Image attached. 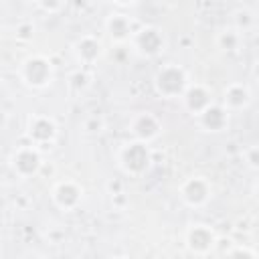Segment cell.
I'll list each match as a JSON object with an SVG mask.
<instances>
[{
    "mask_svg": "<svg viewBox=\"0 0 259 259\" xmlns=\"http://www.w3.org/2000/svg\"><path fill=\"white\" fill-rule=\"evenodd\" d=\"M117 162L125 174L142 176L152 164V152H150L148 142H142L136 138L132 142H125L117 152Z\"/></svg>",
    "mask_w": 259,
    "mask_h": 259,
    "instance_id": "obj_1",
    "label": "cell"
},
{
    "mask_svg": "<svg viewBox=\"0 0 259 259\" xmlns=\"http://www.w3.org/2000/svg\"><path fill=\"white\" fill-rule=\"evenodd\" d=\"M18 75L24 85L32 89H45L55 79V65L45 55H30L20 63Z\"/></svg>",
    "mask_w": 259,
    "mask_h": 259,
    "instance_id": "obj_2",
    "label": "cell"
},
{
    "mask_svg": "<svg viewBox=\"0 0 259 259\" xmlns=\"http://www.w3.org/2000/svg\"><path fill=\"white\" fill-rule=\"evenodd\" d=\"M188 75L182 67L168 63L164 67H160L154 75V89L158 95L172 99V97H182V93L188 87Z\"/></svg>",
    "mask_w": 259,
    "mask_h": 259,
    "instance_id": "obj_3",
    "label": "cell"
},
{
    "mask_svg": "<svg viewBox=\"0 0 259 259\" xmlns=\"http://www.w3.org/2000/svg\"><path fill=\"white\" fill-rule=\"evenodd\" d=\"M42 156H40V150L38 146H34L32 142L30 144H24V146H18L14 152H12V158H10V168L14 170V174L18 178H30V176H36L40 170H42Z\"/></svg>",
    "mask_w": 259,
    "mask_h": 259,
    "instance_id": "obj_4",
    "label": "cell"
},
{
    "mask_svg": "<svg viewBox=\"0 0 259 259\" xmlns=\"http://www.w3.org/2000/svg\"><path fill=\"white\" fill-rule=\"evenodd\" d=\"M180 198L188 206H202L212 196V184L206 176H190L178 188Z\"/></svg>",
    "mask_w": 259,
    "mask_h": 259,
    "instance_id": "obj_5",
    "label": "cell"
},
{
    "mask_svg": "<svg viewBox=\"0 0 259 259\" xmlns=\"http://www.w3.org/2000/svg\"><path fill=\"white\" fill-rule=\"evenodd\" d=\"M217 239L219 237L214 235V231L204 223L190 225L184 235V243H186L188 251L194 255H208L217 247Z\"/></svg>",
    "mask_w": 259,
    "mask_h": 259,
    "instance_id": "obj_6",
    "label": "cell"
},
{
    "mask_svg": "<svg viewBox=\"0 0 259 259\" xmlns=\"http://www.w3.org/2000/svg\"><path fill=\"white\" fill-rule=\"evenodd\" d=\"M26 136L38 148L40 146H49L57 138V123H55V119L51 115H45V113L30 115L28 123H26Z\"/></svg>",
    "mask_w": 259,
    "mask_h": 259,
    "instance_id": "obj_7",
    "label": "cell"
},
{
    "mask_svg": "<svg viewBox=\"0 0 259 259\" xmlns=\"http://www.w3.org/2000/svg\"><path fill=\"white\" fill-rule=\"evenodd\" d=\"M51 198L61 210H75L83 200V186L75 180H59L51 190Z\"/></svg>",
    "mask_w": 259,
    "mask_h": 259,
    "instance_id": "obj_8",
    "label": "cell"
},
{
    "mask_svg": "<svg viewBox=\"0 0 259 259\" xmlns=\"http://www.w3.org/2000/svg\"><path fill=\"white\" fill-rule=\"evenodd\" d=\"M134 49L144 57H156L164 49V34L156 26H142L132 34Z\"/></svg>",
    "mask_w": 259,
    "mask_h": 259,
    "instance_id": "obj_9",
    "label": "cell"
},
{
    "mask_svg": "<svg viewBox=\"0 0 259 259\" xmlns=\"http://www.w3.org/2000/svg\"><path fill=\"white\" fill-rule=\"evenodd\" d=\"M127 130L130 134L136 138V140H142V142H152L154 138H158V134L162 132V121L152 113V111H138L130 123H127Z\"/></svg>",
    "mask_w": 259,
    "mask_h": 259,
    "instance_id": "obj_10",
    "label": "cell"
},
{
    "mask_svg": "<svg viewBox=\"0 0 259 259\" xmlns=\"http://www.w3.org/2000/svg\"><path fill=\"white\" fill-rule=\"evenodd\" d=\"M182 103L192 115H198L212 103V93L202 83H190L186 87V91L182 93Z\"/></svg>",
    "mask_w": 259,
    "mask_h": 259,
    "instance_id": "obj_11",
    "label": "cell"
},
{
    "mask_svg": "<svg viewBox=\"0 0 259 259\" xmlns=\"http://www.w3.org/2000/svg\"><path fill=\"white\" fill-rule=\"evenodd\" d=\"M198 123L202 130L206 132H221L227 127L229 123V109L225 105H219V103H210L204 111H200L198 115Z\"/></svg>",
    "mask_w": 259,
    "mask_h": 259,
    "instance_id": "obj_12",
    "label": "cell"
},
{
    "mask_svg": "<svg viewBox=\"0 0 259 259\" xmlns=\"http://www.w3.org/2000/svg\"><path fill=\"white\" fill-rule=\"evenodd\" d=\"M105 30H107V34L111 36V40H115V42H125V40H130L132 34L136 32V30L132 28L130 16L119 14V12L107 16V20H105Z\"/></svg>",
    "mask_w": 259,
    "mask_h": 259,
    "instance_id": "obj_13",
    "label": "cell"
},
{
    "mask_svg": "<svg viewBox=\"0 0 259 259\" xmlns=\"http://www.w3.org/2000/svg\"><path fill=\"white\" fill-rule=\"evenodd\" d=\"M251 101V91L245 83H229L223 91V105L229 111L241 109Z\"/></svg>",
    "mask_w": 259,
    "mask_h": 259,
    "instance_id": "obj_14",
    "label": "cell"
},
{
    "mask_svg": "<svg viewBox=\"0 0 259 259\" xmlns=\"http://www.w3.org/2000/svg\"><path fill=\"white\" fill-rule=\"evenodd\" d=\"M101 53H103V45L91 34H85L75 42V55L83 65H93L101 57Z\"/></svg>",
    "mask_w": 259,
    "mask_h": 259,
    "instance_id": "obj_15",
    "label": "cell"
},
{
    "mask_svg": "<svg viewBox=\"0 0 259 259\" xmlns=\"http://www.w3.org/2000/svg\"><path fill=\"white\" fill-rule=\"evenodd\" d=\"M217 45H219V49H223V51H237L239 49V45H241V34H239V30L237 28H225V30H221L219 34H217Z\"/></svg>",
    "mask_w": 259,
    "mask_h": 259,
    "instance_id": "obj_16",
    "label": "cell"
},
{
    "mask_svg": "<svg viewBox=\"0 0 259 259\" xmlns=\"http://www.w3.org/2000/svg\"><path fill=\"white\" fill-rule=\"evenodd\" d=\"M255 22V18H253V14L249 12V10H237L235 12V28L241 32V30H247L251 24Z\"/></svg>",
    "mask_w": 259,
    "mask_h": 259,
    "instance_id": "obj_17",
    "label": "cell"
},
{
    "mask_svg": "<svg viewBox=\"0 0 259 259\" xmlns=\"http://www.w3.org/2000/svg\"><path fill=\"white\" fill-rule=\"evenodd\" d=\"M69 85L73 87V89H77V91H81V89H85L87 85H89V75L85 73V71H75L71 77H69Z\"/></svg>",
    "mask_w": 259,
    "mask_h": 259,
    "instance_id": "obj_18",
    "label": "cell"
},
{
    "mask_svg": "<svg viewBox=\"0 0 259 259\" xmlns=\"http://www.w3.org/2000/svg\"><path fill=\"white\" fill-rule=\"evenodd\" d=\"M245 162L251 168H259V146H251L245 150Z\"/></svg>",
    "mask_w": 259,
    "mask_h": 259,
    "instance_id": "obj_19",
    "label": "cell"
},
{
    "mask_svg": "<svg viewBox=\"0 0 259 259\" xmlns=\"http://www.w3.org/2000/svg\"><path fill=\"white\" fill-rule=\"evenodd\" d=\"M32 32H34L32 22H20V24L16 26V38H20V40L30 38V36H32Z\"/></svg>",
    "mask_w": 259,
    "mask_h": 259,
    "instance_id": "obj_20",
    "label": "cell"
},
{
    "mask_svg": "<svg viewBox=\"0 0 259 259\" xmlns=\"http://www.w3.org/2000/svg\"><path fill=\"white\" fill-rule=\"evenodd\" d=\"M83 127H85V132H101V127H103V121L99 119V117H89V119H85V123H83Z\"/></svg>",
    "mask_w": 259,
    "mask_h": 259,
    "instance_id": "obj_21",
    "label": "cell"
},
{
    "mask_svg": "<svg viewBox=\"0 0 259 259\" xmlns=\"http://www.w3.org/2000/svg\"><path fill=\"white\" fill-rule=\"evenodd\" d=\"M38 4H40V8L47 10V12H57V10L65 4V0H38Z\"/></svg>",
    "mask_w": 259,
    "mask_h": 259,
    "instance_id": "obj_22",
    "label": "cell"
},
{
    "mask_svg": "<svg viewBox=\"0 0 259 259\" xmlns=\"http://www.w3.org/2000/svg\"><path fill=\"white\" fill-rule=\"evenodd\" d=\"M111 2H115V4H119V6H132V4H136L138 0H111Z\"/></svg>",
    "mask_w": 259,
    "mask_h": 259,
    "instance_id": "obj_23",
    "label": "cell"
},
{
    "mask_svg": "<svg viewBox=\"0 0 259 259\" xmlns=\"http://www.w3.org/2000/svg\"><path fill=\"white\" fill-rule=\"evenodd\" d=\"M253 75L259 79V61H257V63H255V67H253Z\"/></svg>",
    "mask_w": 259,
    "mask_h": 259,
    "instance_id": "obj_24",
    "label": "cell"
},
{
    "mask_svg": "<svg viewBox=\"0 0 259 259\" xmlns=\"http://www.w3.org/2000/svg\"><path fill=\"white\" fill-rule=\"evenodd\" d=\"M255 198H257V200H259V180H257V182H255Z\"/></svg>",
    "mask_w": 259,
    "mask_h": 259,
    "instance_id": "obj_25",
    "label": "cell"
},
{
    "mask_svg": "<svg viewBox=\"0 0 259 259\" xmlns=\"http://www.w3.org/2000/svg\"><path fill=\"white\" fill-rule=\"evenodd\" d=\"M168 2H178V0H168Z\"/></svg>",
    "mask_w": 259,
    "mask_h": 259,
    "instance_id": "obj_26",
    "label": "cell"
}]
</instances>
